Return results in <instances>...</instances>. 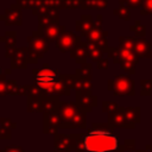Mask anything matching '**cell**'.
I'll return each mask as SVG.
<instances>
[{"instance_id": "cell-23", "label": "cell", "mask_w": 152, "mask_h": 152, "mask_svg": "<svg viewBox=\"0 0 152 152\" xmlns=\"http://www.w3.org/2000/svg\"><path fill=\"white\" fill-rule=\"evenodd\" d=\"M108 7V0H81L82 10H104Z\"/></svg>"}, {"instance_id": "cell-42", "label": "cell", "mask_w": 152, "mask_h": 152, "mask_svg": "<svg viewBox=\"0 0 152 152\" xmlns=\"http://www.w3.org/2000/svg\"><path fill=\"white\" fill-rule=\"evenodd\" d=\"M139 152H152V145L151 144H147L145 146L144 150H139Z\"/></svg>"}, {"instance_id": "cell-29", "label": "cell", "mask_w": 152, "mask_h": 152, "mask_svg": "<svg viewBox=\"0 0 152 152\" xmlns=\"http://www.w3.org/2000/svg\"><path fill=\"white\" fill-rule=\"evenodd\" d=\"M75 75L80 78H87V80H91V63H82L80 64V66L76 69Z\"/></svg>"}, {"instance_id": "cell-28", "label": "cell", "mask_w": 152, "mask_h": 152, "mask_svg": "<svg viewBox=\"0 0 152 152\" xmlns=\"http://www.w3.org/2000/svg\"><path fill=\"white\" fill-rule=\"evenodd\" d=\"M53 23H59V10L51 11L42 17H38V25H46Z\"/></svg>"}, {"instance_id": "cell-41", "label": "cell", "mask_w": 152, "mask_h": 152, "mask_svg": "<svg viewBox=\"0 0 152 152\" xmlns=\"http://www.w3.org/2000/svg\"><path fill=\"white\" fill-rule=\"evenodd\" d=\"M1 152H25L20 146H17V145H10V146H6L4 150H1Z\"/></svg>"}, {"instance_id": "cell-2", "label": "cell", "mask_w": 152, "mask_h": 152, "mask_svg": "<svg viewBox=\"0 0 152 152\" xmlns=\"http://www.w3.org/2000/svg\"><path fill=\"white\" fill-rule=\"evenodd\" d=\"M107 56L114 64H120L121 69L126 71L128 75L135 74V65L139 63L140 57L132 50H127L124 48H108Z\"/></svg>"}, {"instance_id": "cell-25", "label": "cell", "mask_w": 152, "mask_h": 152, "mask_svg": "<svg viewBox=\"0 0 152 152\" xmlns=\"http://www.w3.org/2000/svg\"><path fill=\"white\" fill-rule=\"evenodd\" d=\"M17 125L11 121L8 118L1 119V126H0V138L1 139H11V132L13 128H15Z\"/></svg>"}, {"instance_id": "cell-10", "label": "cell", "mask_w": 152, "mask_h": 152, "mask_svg": "<svg viewBox=\"0 0 152 152\" xmlns=\"http://www.w3.org/2000/svg\"><path fill=\"white\" fill-rule=\"evenodd\" d=\"M82 109L81 106L76 103V101L70 102H61L59 108L56 110L58 112L61 119H62V126L61 128H69L70 129V121L74 119V116Z\"/></svg>"}, {"instance_id": "cell-45", "label": "cell", "mask_w": 152, "mask_h": 152, "mask_svg": "<svg viewBox=\"0 0 152 152\" xmlns=\"http://www.w3.org/2000/svg\"><path fill=\"white\" fill-rule=\"evenodd\" d=\"M151 58H152V52H151Z\"/></svg>"}, {"instance_id": "cell-1", "label": "cell", "mask_w": 152, "mask_h": 152, "mask_svg": "<svg viewBox=\"0 0 152 152\" xmlns=\"http://www.w3.org/2000/svg\"><path fill=\"white\" fill-rule=\"evenodd\" d=\"M108 124H91V129L83 134L81 146L75 152H120L119 137Z\"/></svg>"}, {"instance_id": "cell-17", "label": "cell", "mask_w": 152, "mask_h": 152, "mask_svg": "<svg viewBox=\"0 0 152 152\" xmlns=\"http://www.w3.org/2000/svg\"><path fill=\"white\" fill-rule=\"evenodd\" d=\"M27 48H17L11 57V69H26Z\"/></svg>"}, {"instance_id": "cell-5", "label": "cell", "mask_w": 152, "mask_h": 152, "mask_svg": "<svg viewBox=\"0 0 152 152\" xmlns=\"http://www.w3.org/2000/svg\"><path fill=\"white\" fill-rule=\"evenodd\" d=\"M50 40L43 37L38 31H33L31 36L27 37V63H37L45 52L49 50Z\"/></svg>"}, {"instance_id": "cell-8", "label": "cell", "mask_w": 152, "mask_h": 152, "mask_svg": "<svg viewBox=\"0 0 152 152\" xmlns=\"http://www.w3.org/2000/svg\"><path fill=\"white\" fill-rule=\"evenodd\" d=\"M102 15L99 14L96 18H95V24H94V27L91 28V31L88 33V36L86 37V42L87 43H93V44H97L102 48L107 49L109 48L108 46V42H107V36H108V32L107 31H103L102 28Z\"/></svg>"}, {"instance_id": "cell-6", "label": "cell", "mask_w": 152, "mask_h": 152, "mask_svg": "<svg viewBox=\"0 0 152 152\" xmlns=\"http://www.w3.org/2000/svg\"><path fill=\"white\" fill-rule=\"evenodd\" d=\"M59 96H46L42 94L38 97H27V112L31 113H49L56 112L61 104Z\"/></svg>"}, {"instance_id": "cell-35", "label": "cell", "mask_w": 152, "mask_h": 152, "mask_svg": "<svg viewBox=\"0 0 152 152\" xmlns=\"http://www.w3.org/2000/svg\"><path fill=\"white\" fill-rule=\"evenodd\" d=\"M141 90L140 95L141 96H150L152 94V80H141Z\"/></svg>"}, {"instance_id": "cell-14", "label": "cell", "mask_w": 152, "mask_h": 152, "mask_svg": "<svg viewBox=\"0 0 152 152\" xmlns=\"http://www.w3.org/2000/svg\"><path fill=\"white\" fill-rule=\"evenodd\" d=\"M43 37H45L48 40H57L58 37L65 31V27L61 25L59 23L53 24H46V25H38L37 30Z\"/></svg>"}, {"instance_id": "cell-24", "label": "cell", "mask_w": 152, "mask_h": 152, "mask_svg": "<svg viewBox=\"0 0 152 152\" xmlns=\"http://www.w3.org/2000/svg\"><path fill=\"white\" fill-rule=\"evenodd\" d=\"M76 76V75H75ZM91 82L90 80L87 78H80V77H75L74 81V88L72 90H75L76 93H91Z\"/></svg>"}, {"instance_id": "cell-31", "label": "cell", "mask_w": 152, "mask_h": 152, "mask_svg": "<svg viewBox=\"0 0 152 152\" xmlns=\"http://www.w3.org/2000/svg\"><path fill=\"white\" fill-rule=\"evenodd\" d=\"M129 31L133 32L135 34V37L145 38V36H146V26L142 25L140 20H135V23L129 26Z\"/></svg>"}, {"instance_id": "cell-37", "label": "cell", "mask_w": 152, "mask_h": 152, "mask_svg": "<svg viewBox=\"0 0 152 152\" xmlns=\"http://www.w3.org/2000/svg\"><path fill=\"white\" fill-rule=\"evenodd\" d=\"M39 2V0H17V4L21 6V8H26V10H31L33 11L34 7L37 6V4Z\"/></svg>"}, {"instance_id": "cell-38", "label": "cell", "mask_w": 152, "mask_h": 152, "mask_svg": "<svg viewBox=\"0 0 152 152\" xmlns=\"http://www.w3.org/2000/svg\"><path fill=\"white\" fill-rule=\"evenodd\" d=\"M141 15H150L152 14V0H142V5L140 8Z\"/></svg>"}, {"instance_id": "cell-39", "label": "cell", "mask_w": 152, "mask_h": 152, "mask_svg": "<svg viewBox=\"0 0 152 152\" xmlns=\"http://www.w3.org/2000/svg\"><path fill=\"white\" fill-rule=\"evenodd\" d=\"M124 5H126L129 10H135V8L141 7L142 0H126V1L124 2Z\"/></svg>"}, {"instance_id": "cell-7", "label": "cell", "mask_w": 152, "mask_h": 152, "mask_svg": "<svg viewBox=\"0 0 152 152\" xmlns=\"http://www.w3.org/2000/svg\"><path fill=\"white\" fill-rule=\"evenodd\" d=\"M53 152H71L77 151L81 146L83 134H61L53 135Z\"/></svg>"}, {"instance_id": "cell-22", "label": "cell", "mask_w": 152, "mask_h": 152, "mask_svg": "<svg viewBox=\"0 0 152 152\" xmlns=\"http://www.w3.org/2000/svg\"><path fill=\"white\" fill-rule=\"evenodd\" d=\"M134 52H135L140 58H142V57H145V58H151L152 46H151V44H150L145 38L135 37Z\"/></svg>"}, {"instance_id": "cell-32", "label": "cell", "mask_w": 152, "mask_h": 152, "mask_svg": "<svg viewBox=\"0 0 152 152\" xmlns=\"http://www.w3.org/2000/svg\"><path fill=\"white\" fill-rule=\"evenodd\" d=\"M134 44H135V36L134 37H120L119 38V46L134 51Z\"/></svg>"}, {"instance_id": "cell-43", "label": "cell", "mask_w": 152, "mask_h": 152, "mask_svg": "<svg viewBox=\"0 0 152 152\" xmlns=\"http://www.w3.org/2000/svg\"><path fill=\"white\" fill-rule=\"evenodd\" d=\"M11 72H12V69H11V68H10V69H5V74H6V75H10Z\"/></svg>"}, {"instance_id": "cell-16", "label": "cell", "mask_w": 152, "mask_h": 152, "mask_svg": "<svg viewBox=\"0 0 152 152\" xmlns=\"http://www.w3.org/2000/svg\"><path fill=\"white\" fill-rule=\"evenodd\" d=\"M56 10H61V0H39L32 13L38 18Z\"/></svg>"}, {"instance_id": "cell-4", "label": "cell", "mask_w": 152, "mask_h": 152, "mask_svg": "<svg viewBox=\"0 0 152 152\" xmlns=\"http://www.w3.org/2000/svg\"><path fill=\"white\" fill-rule=\"evenodd\" d=\"M107 89L116 96H134L135 95V83L129 75L120 74L115 75L114 78L108 80Z\"/></svg>"}, {"instance_id": "cell-15", "label": "cell", "mask_w": 152, "mask_h": 152, "mask_svg": "<svg viewBox=\"0 0 152 152\" xmlns=\"http://www.w3.org/2000/svg\"><path fill=\"white\" fill-rule=\"evenodd\" d=\"M20 95V86H18L15 80H6V74L1 72L0 75V95Z\"/></svg>"}, {"instance_id": "cell-40", "label": "cell", "mask_w": 152, "mask_h": 152, "mask_svg": "<svg viewBox=\"0 0 152 152\" xmlns=\"http://www.w3.org/2000/svg\"><path fill=\"white\" fill-rule=\"evenodd\" d=\"M108 59H109V58H104V57H102V58L96 63L97 69H101V70H106V69H108V65H109Z\"/></svg>"}, {"instance_id": "cell-20", "label": "cell", "mask_w": 152, "mask_h": 152, "mask_svg": "<svg viewBox=\"0 0 152 152\" xmlns=\"http://www.w3.org/2000/svg\"><path fill=\"white\" fill-rule=\"evenodd\" d=\"M76 103L83 108L91 109L97 106V96L91 93H76Z\"/></svg>"}, {"instance_id": "cell-26", "label": "cell", "mask_w": 152, "mask_h": 152, "mask_svg": "<svg viewBox=\"0 0 152 152\" xmlns=\"http://www.w3.org/2000/svg\"><path fill=\"white\" fill-rule=\"evenodd\" d=\"M87 44H88V50H89V58L93 62L97 63L103 57V52L106 51V49L97 44H93V43H87Z\"/></svg>"}, {"instance_id": "cell-12", "label": "cell", "mask_w": 152, "mask_h": 152, "mask_svg": "<svg viewBox=\"0 0 152 152\" xmlns=\"http://www.w3.org/2000/svg\"><path fill=\"white\" fill-rule=\"evenodd\" d=\"M21 6L15 4H12L10 8L6 10V12L0 17V19L5 23L6 26H20L23 23V17H21Z\"/></svg>"}, {"instance_id": "cell-44", "label": "cell", "mask_w": 152, "mask_h": 152, "mask_svg": "<svg viewBox=\"0 0 152 152\" xmlns=\"http://www.w3.org/2000/svg\"><path fill=\"white\" fill-rule=\"evenodd\" d=\"M119 1H120V4H124V2L126 1V0H119Z\"/></svg>"}, {"instance_id": "cell-21", "label": "cell", "mask_w": 152, "mask_h": 152, "mask_svg": "<svg viewBox=\"0 0 152 152\" xmlns=\"http://www.w3.org/2000/svg\"><path fill=\"white\" fill-rule=\"evenodd\" d=\"M70 57L75 59L78 64L87 63V58L89 57V50H88V44L87 42H81L71 52Z\"/></svg>"}, {"instance_id": "cell-9", "label": "cell", "mask_w": 152, "mask_h": 152, "mask_svg": "<svg viewBox=\"0 0 152 152\" xmlns=\"http://www.w3.org/2000/svg\"><path fill=\"white\" fill-rule=\"evenodd\" d=\"M81 42H82L81 36L75 34L71 31H64L55 42V45L62 53H65V52H71Z\"/></svg>"}, {"instance_id": "cell-34", "label": "cell", "mask_w": 152, "mask_h": 152, "mask_svg": "<svg viewBox=\"0 0 152 152\" xmlns=\"http://www.w3.org/2000/svg\"><path fill=\"white\" fill-rule=\"evenodd\" d=\"M120 152H139V150L135 148V140L134 139H125L122 141Z\"/></svg>"}, {"instance_id": "cell-3", "label": "cell", "mask_w": 152, "mask_h": 152, "mask_svg": "<svg viewBox=\"0 0 152 152\" xmlns=\"http://www.w3.org/2000/svg\"><path fill=\"white\" fill-rule=\"evenodd\" d=\"M62 74L57 69H51L48 63L43 65L42 69H33L32 70V76L34 84L38 86L42 89V93L46 96H51L52 88L55 83L59 80Z\"/></svg>"}, {"instance_id": "cell-13", "label": "cell", "mask_w": 152, "mask_h": 152, "mask_svg": "<svg viewBox=\"0 0 152 152\" xmlns=\"http://www.w3.org/2000/svg\"><path fill=\"white\" fill-rule=\"evenodd\" d=\"M120 113L125 120L126 128L132 129L140 122V107H120Z\"/></svg>"}, {"instance_id": "cell-33", "label": "cell", "mask_w": 152, "mask_h": 152, "mask_svg": "<svg viewBox=\"0 0 152 152\" xmlns=\"http://www.w3.org/2000/svg\"><path fill=\"white\" fill-rule=\"evenodd\" d=\"M119 108H120V106L114 101H103L102 102V112L107 113L108 115L118 112Z\"/></svg>"}, {"instance_id": "cell-46", "label": "cell", "mask_w": 152, "mask_h": 152, "mask_svg": "<svg viewBox=\"0 0 152 152\" xmlns=\"http://www.w3.org/2000/svg\"><path fill=\"white\" fill-rule=\"evenodd\" d=\"M151 122H152V119H151Z\"/></svg>"}, {"instance_id": "cell-19", "label": "cell", "mask_w": 152, "mask_h": 152, "mask_svg": "<svg viewBox=\"0 0 152 152\" xmlns=\"http://www.w3.org/2000/svg\"><path fill=\"white\" fill-rule=\"evenodd\" d=\"M0 40L5 43V57H12L15 48V42H17V32L14 31H7L5 32L4 36L0 37Z\"/></svg>"}, {"instance_id": "cell-27", "label": "cell", "mask_w": 152, "mask_h": 152, "mask_svg": "<svg viewBox=\"0 0 152 152\" xmlns=\"http://www.w3.org/2000/svg\"><path fill=\"white\" fill-rule=\"evenodd\" d=\"M112 128H126V124H125V120L120 113V108L118 112L113 113V114H109L108 115V122H107Z\"/></svg>"}, {"instance_id": "cell-18", "label": "cell", "mask_w": 152, "mask_h": 152, "mask_svg": "<svg viewBox=\"0 0 152 152\" xmlns=\"http://www.w3.org/2000/svg\"><path fill=\"white\" fill-rule=\"evenodd\" d=\"M94 24H95V20L90 14H83L78 20H76L75 28L77 32L81 33L82 38H86L88 33L91 31V28L94 27Z\"/></svg>"}, {"instance_id": "cell-30", "label": "cell", "mask_w": 152, "mask_h": 152, "mask_svg": "<svg viewBox=\"0 0 152 152\" xmlns=\"http://www.w3.org/2000/svg\"><path fill=\"white\" fill-rule=\"evenodd\" d=\"M113 14L116 15L118 18L122 19V20H126V21H128L129 18H131V15H129V8L126 5H124V4H120L119 7L114 8L113 10Z\"/></svg>"}, {"instance_id": "cell-11", "label": "cell", "mask_w": 152, "mask_h": 152, "mask_svg": "<svg viewBox=\"0 0 152 152\" xmlns=\"http://www.w3.org/2000/svg\"><path fill=\"white\" fill-rule=\"evenodd\" d=\"M62 126V119L58 112H49L44 113L43 120V132L44 134H57L58 129Z\"/></svg>"}, {"instance_id": "cell-36", "label": "cell", "mask_w": 152, "mask_h": 152, "mask_svg": "<svg viewBox=\"0 0 152 152\" xmlns=\"http://www.w3.org/2000/svg\"><path fill=\"white\" fill-rule=\"evenodd\" d=\"M81 7V0H61V10H74Z\"/></svg>"}]
</instances>
